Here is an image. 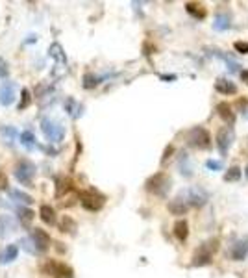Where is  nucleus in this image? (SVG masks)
<instances>
[{"instance_id":"f257e3e1","label":"nucleus","mask_w":248,"mask_h":278,"mask_svg":"<svg viewBox=\"0 0 248 278\" xmlns=\"http://www.w3.org/2000/svg\"><path fill=\"white\" fill-rule=\"evenodd\" d=\"M170 184H172V180H170V176L165 175V173H155L154 176H150L148 180H146V191L148 193H152L155 196H167L169 193V189H170Z\"/></svg>"},{"instance_id":"f03ea898","label":"nucleus","mask_w":248,"mask_h":278,"mask_svg":"<svg viewBox=\"0 0 248 278\" xmlns=\"http://www.w3.org/2000/svg\"><path fill=\"white\" fill-rule=\"evenodd\" d=\"M186 141H187V145L193 147V148L207 150V148L211 147V135H209V132H207L206 128L195 126V128H191V130L186 134Z\"/></svg>"},{"instance_id":"7ed1b4c3","label":"nucleus","mask_w":248,"mask_h":278,"mask_svg":"<svg viewBox=\"0 0 248 278\" xmlns=\"http://www.w3.org/2000/svg\"><path fill=\"white\" fill-rule=\"evenodd\" d=\"M218 250V241L217 239H209L202 247L197 248V252L193 254V265L202 267V265H209L213 262V254Z\"/></svg>"},{"instance_id":"20e7f679","label":"nucleus","mask_w":248,"mask_h":278,"mask_svg":"<svg viewBox=\"0 0 248 278\" xmlns=\"http://www.w3.org/2000/svg\"><path fill=\"white\" fill-rule=\"evenodd\" d=\"M80 204L87 212H100L106 204V196L94 189H87V191L80 193Z\"/></svg>"},{"instance_id":"39448f33","label":"nucleus","mask_w":248,"mask_h":278,"mask_svg":"<svg viewBox=\"0 0 248 278\" xmlns=\"http://www.w3.org/2000/svg\"><path fill=\"white\" fill-rule=\"evenodd\" d=\"M43 273L52 275L54 278H73L74 273L69 265H65L63 262H56V260H46L43 263Z\"/></svg>"},{"instance_id":"423d86ee","label":"nucleus","mask_w":248,"mask_h":278,"mask_svg":"<svg viewBox=\"0 0 248 278\" xmlns=\"http://www.w3.org/2000/svg\"><path fill=\"white\" fill-rule=\"evenodd\" d=\"M41 130L45 137L52 141V143H58V141H62L63 135H65V128H63L60 123H56V121H50V119H43L41 121Z\"/></svg>"},{"instance_id":"0eeeda50","label":"nucleus","mask_w":248,"mask_h":278,"mask_svg":"<svg viewBox=\"0 0 248 278\" xmlns=\"http://www.w3.org/2000/svg\"><path fill=\"white\" fill-rule=\"evenodd\" d=\"M33 175H35V165L30 164L28 160H21L19 164L15 165V178H17L21 184L31 185Z\"/></svg>"},{"instance_id":"6e6552de","label":"nucleus","mask_w":248,"mask_h":278,"mask_svg":"<svg viewBox=\"0 0 248 278\" xmlns=\"http://www.w3.org/2000/svg\"><path fill=\"white\" fill-rule=\"evenodd\" d=\"M30 239H31V243H33V247H35V252H37V254L46 252L48 247H50V236H48L43 228H31Z\"/></svg>"},{"instance_id":"1a4fd4ad","label":"nucleus","mask_w":248,"mask_h":278,"mask_svg":"<svg viewBox=\"0 0 248 278\" xmlns=\"http://www.w3.org/2000/svg\"><path fill=\"white\" fill-rule=\"evenodd\" d=\"M180 195L186 198L191 208L204 206V204H206V200H207V193H206V191H202V189H198V187H189V189H184Z\"/></svg>"},{"instance_id":"9d476101","label":"nucleus","mask_w":248,"mask_h":278,"mask_svg":"<svg viewBox=\"0 0 248 278\" xmlns=\"http://www.w3.org/2000/svg\"><path fill=\"white\" fill-rule=\"evenodd\" d=\"M232 141H233V132L230 126H224L217 132V148L220 150V154H226Z\"/></svg>"},{"instance_id":"9b49d317","label":"nucleus","mask_w":248,"mask_h":278,"mask_svg":"<svg viewBox=\"0 0 248 278\" xmlns=\"http://www.w3.org/2000/svg\"><path fill=\"white\" fill-rule=\"evenodd\" d=\"M167 208H169V212H170L172 215H186L191 206H189V202H187L184 196L178 195L176 198H172V200L167 204Z\"/></svg>"},{"instance_id":"f8f14e48","label":"nucleus","mask_w":248,"mask_h":278,"mask_svg":"<svg viewBox=\"0 0 248 278\" xmlns=\"http://www.w3.org/2000/svg\"><path fill=\"white\" fill-rule=\"evenodd\" d=\"M248 254V239H239L230 248V256L235 262H243Z\"/></svg>"},{"instance_id":"ddd939ff","label":"nucleus","mask_w":248,"mask_h":278,"mask_svg":"<svg viewBox=\"0 0 248 278\" xmlns=\"http://www.w3.org/2000/svg\"><path fill=\"white\" fill-rule=\"evenodd\" d=\"M15 100V85L11 82L4 83L2 89H0V104L2 106H10Z\"/></svg>"},{"instance_id":"4468645a","label":"nucleus","mask_w":248,"mask_h":278,"mask_svg":"<svg viewBox=\"0 0 248 278\" xmlns=\"http://www.w3.org/2000/svg\"><path fill=\"white\" fill-rule=\"evenodd\" d=\"M217 114L218 117L224 121L226 124H233L235 123V114H233V110H232V106L228 102H220L217 104Z\"/></svg>"},{"instance_id":"2eb2a0df","label":"nucleus","mask_w":248,"mask_h":278,"mask_svg":"<svg viewBox=\"0 0 248 278\" xmlns=\"http://www.w3.org/2000/svg\"><path fill=\"white\" fill-rule=\"evenodd\" d=\"M215 89L220 95H235L237 93V85L232 82V80H226V78H218L215 82Z\"/></svg>"},{"instance_id":"dca6fc26","label":"nucleus","mask_w":248,"mask_h":278,"mask_svg":"<svg viewBox=\"0 0 248 278\" xmlns=\"http://www.w3.org/2000/svg\"><path fill=\"white\" fill-rule=\"evenodd\" d=\"M17 254H19V247L17 245H6V248L0 252V263H11L13 260H17Z\"/></svg>"},{"instance_id":"f3484780","label":"nucleus","mask_w":248,"mask_h":278,"mask_svg":"<svg viewBox=\"0 0 248 278\" xmlns=\"http://www.w3.org/2000/svg\"><path fill=\"white\" fill-rule=\"evenodd\" d=\"M13 230H15V221L10 215H0V239H4Z\"/></svg>"},{"instance_id":"a211bd4d","label":"nucleus","mask_w":248,"mask_h":278,"mask_svg":"<svg viewBox=\"0 0 248 278\" xmlns=\"http://www.w3.org/2000/svg\"><path fill=\"white\" fill-rule=\"evenodd\" d=\"M174 236L178 241H186L187 236H189V225H187L186 219H180V221H176L174 223Z\"/></svg>"},{"instance_id":"6ab92c4d","label":"nucleus","mask_w":248,"mask_h":278,"mask_svg":"<svg viewBox=\"0 0 248 278\" xmlns=\"http://www.w3.org/2000/svg\"><path fill=\"white\" fill-rule=\"evenodd\" d=\"M39 217H41L43 223H46V225H56V210L48 204H43L39 208Z\"/></svg>"},{"instance_id":"aec40b11","label":"nucleus","mask_w":248,"mask_h":278,"mask_svg":"<svg viewBox=\"0 0 248 278\" xmlns=\"http://www.w3.org/2000/svg\"><path fill=\"white\" fill-rule=\"evenodd\" d=\"M230 26H232V21H230V17H228L226 13H218L217 17H215V22H213V30L226 32V30H230Z\"/></svg>"},{"instance_id":"412c9836","label":"nucleus","mask_w":248,"mask_h":278,"mask_svg":"<svg viewBox=\"0 0 248 278\" xmlns=\"http://www.w3.org/2000/svg\"><path fill=\"white\" fill-rule=\"evenodd\" d=\"M186 10L189 15H193L195 19H204L206 17V10L202 4H197V2H187L186 4Z\"/></svg>"},{"instance_id":"4be33fe9","label":"nucleus","mask_w":248,"mask_h":278,"mask_svg":"<svg viewBox=\"0 0 248 278\" xmlns=\"http://www.w3.org/2000/svg\"><path fill=\"white\" fill-rule=\"evenodd\" d=\"M0 135H2L4 143L13 145L15 137H17V130H15L13 126H0Z\"/></svg>"},{"instance_id":"5701e85b","label":"nucleus","mask_w":248,"mask_h":278,"mask_svg":"<svg viewBox=\"0 0 248 278\" xmlns=\"http://www.w3.org/2000/svg\"><path fill=\"white\" fill-rule=\"evenodd\" d=\"M17 213H19V221H21L22 227H28L31 223V219H33V215H35L30 208H24V206L17 208Z\"/></svg>"},{"instance_id":"b1692460","label":"nucleus","mask_w":248,"mask_h":278,"mask_svg":"<svg viewBox=\"0 0 248 278\" xmlns=\"http://www.w3.org/2000/svg\"><path fill=\"white\" fill-rule=\"evenodd\" d=\"M180 171H182V175L187 176V178H191V176H193V167H191V164H189L187 154L180 156Z\"/></svg>"},{"instance_id":"393cba45","label":"nucleus","mask_w":248,"mask_h":278,"mask_svg":"<svg viewBox=\"0 0 248 278\" xmlns=\"http://www.w3.org/2000/svg\"><path fill=\"white\" fill-rule=\"evenodd\" d=\"M21 145H22V147H26L28 150H31V148H35V135L31 134L30 130L22 132V134H21Z\"/></svg>"},{"instance_id":"a878e982","label":"nucleus","mask_w":248,"mask_h":278,"mask_svg":"<svg viewBox=\"0 0 248 278\" xmlns=\"http://www.w3.org/2000/svg\"><path fill=\"white\" fill-rule=\"evenodd\" d=\"M10 195H11L13 200H17V202H21V204H31V202H33V198H31L30 195L22 193V191H19V189H13Z\"/></svg>"},{"instance_id":"bb28decb","label":"nucleus","mask_w":248,"mask_h":278,"mask_svg":"<svg viewBox=\"0 0 248 278\" xmlns=\"http://www.w3.org/2000/svg\"><path fill=\"white\" fill-rule=\"evenodd\" d=\"M71 189H73V182L69 178H60L58 180V191H56V195L62 196L63 193H69Z\"/></svg>"},{"instance_id":"cd10ccee","label":"nucleus","mask_w":248,"mask_h":278,"mask_svg":"<svg viewBox=\"0 0 248 278\" xmlns=\"http://www.w3.org/2000/svg\"><path fill=\"white\" fill-rule=\"evenodd\" d=\"M60 228H62V232H69V234H73L74 230H76V223H74V219H71L69 215H63Z\"/></svg>"},{"instance_id":"c85d7f7f","label":"nucleus","mask_w":248,"mask_h":278,"mask_svg":"<svg viewBox=\"0 0 248 278\" xmlns=\"http://www.w3.org/2000/svg\"><path fill=\"white\" fill-rule=\"evenodd\" d=\"M239 178H241V169L239 167H230L226 171V175H224L226 182H237Z\"/></svg>"},{"instance_id":"c756f323","label":"nucleus","mask_w":248,"mask_h":278,"mask_svg":"<svg viewBox=\"0 0 248 278\" xmlns=\"http://www.w3.org/2000/svg\"><path fill=\"white\" fill-rule=\"evenodd\" d=\"M30 102H31L30 91L24 87V89H22V102H19V110H26V108L30 106Z\"/></svg>"},{"instance_id":"7c9ffc66","label":"nucleus","mask_w":248,"mask_h":278,"mask_svg":"<svg viewBox=\"0 0 248 278\" xmlns=\"http://www.w3.org/2000/svg\"><path fill=\"white\" fill-rule=\"evenodd\" d=\"M21 247L26 250V252H30V254H37L35 252V247H33V243H31L30 237H24V239H21Z\"/></svg>"},{"instance_id":"2f4dec72","label":"nucleus","mask_w":248,"mask_h":278,"mask_svg":"<svg viewBox=\"0 0 248 278\" xmlns=\"http://www.w3.org/2000/svg\"><path fill=\"white\" fill-rule=\"evenodd\" d=\"M207 169H211V171H222V162H217V160H207L206 162Z\"/></svg>"},{"instance_id":"473e14b6","label":"nucleus","mask_w":248,"mask_h":278,"mask_svg":"<svg viewBox=\"0 0 248 278\" xmlns=\"http://www.w3.org/2000/svg\"><path fill=\"white\" fill-rule=\"evenodd\" d=\"M233 49H235V52H239V54H248V43L247 41H235Z\"/></svg>"},{"instance_id":"72a5a7b5","label":"nucleus","mask_w":248,"mask_h":278,"mask_svg":"<svg viewBox=\"0 0 248 278\" xmlns=\"http://www.w3.org/2000/svg\"><path fill=\"white\" fill-rule=\"evenodd\" d=\"M0 189H8V176L4 171H0Z\"/></svg>"},{"instance_id":"f704fd0d","label":"nucleus","mask_w":248,"mask_h":278,"mask_svg":"<svg viewBox=\"0 0 248 278\" xmlns=\"http://www.w3.org/2000/svg\"><path fill=\"white\" fill-rule=\"evenodd\" d=\"M172 152H174V148H172V145H169V147H167V150H165V156H163V160H161V162L165 164L167 160L170 158V154H172Z\"/></svg>"},{"instance_id":"c9c22d12","label":"nucleus","mask_w":248,"mask_h":278,"mask_svg":"<svg viewBox=\"0 0 248 278\" xmlns=\"http://www.w3.org/2000/svg\"><path fill=\"white\" fill-rule=\"evenodd\" d=\"M241 76H243V80L248 83V71H241Z\"/></svg>"},{"instance_id":"e433bc0d","label":"nucleus","mask_w":248,"mask_h":278,"mask_svg":"<svg viewBox=\"0 0 248 278\" xmlns=\"http://www.w3.org/2000/svg\"><path fill=\"white\" fill-rule=\"evenodd\" d=\"M245 176H247V180H248V165H247V169H245Z\"/></svg>"}]
</instances>
